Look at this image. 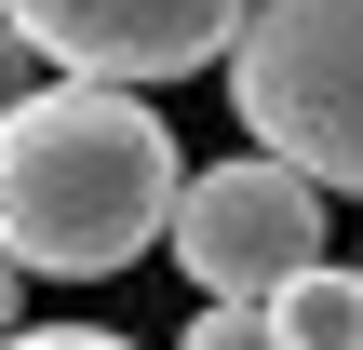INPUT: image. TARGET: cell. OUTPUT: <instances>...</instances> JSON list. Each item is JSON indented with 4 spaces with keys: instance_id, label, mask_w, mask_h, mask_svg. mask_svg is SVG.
<instances>
[{
    "instance_id": "6da1fadb",
    "label": "cell",
    "mask_w": 363,
    "mask_h": 350,
    "mask_svg": "<svg viewBox=\"0 0 363 350\" xmlns=\"http://www.w3.org/2000/svg\"><path fill=\"white\" fill-rule=\"evenodd\" d=\"M175 202H189V162L148 94L54 81L40 108L0 121V256L40 283H94V270L175 243Z\"/></svg>"
},
{
    "instance_id": "7a4b0ae2",
    "label": "cell",
    "mask_w": 363,
    "mask_h": 350,
    "mask_svg": "<svg viewBox=\"0 0 363 350\" xmlns=\"http://www.w3.org/2000/svg\"><path fill=\"white\" fill-rule=\"evenodd\" d=\"M229 108L283 175L363 202V0H256L229 54Z\"/></svg>"
},
{
    "instance_id": "3957f363",
    "label": "cell",
    "mask_w": 363,
    "mask_h": 350,
    "mask_svg": "<svg viewBox=\"0 0 363 350\" xmlns=\"http://www.w3.org/2000/svg\"><path fill=\"white\" fill-rule=\"evenodd\" d=\"M175 270L202 283V310H269L283 283L323 270V189L283 175L269 148L242 162H202L189 202H175Z\"/></svg>"
},
{
    "instance_id": "277c9868",
    "label": "cell",
    "mask_w": 363,
    "mask_h": 350,
    "mask_svg": "<svg viewBox=\"0 0 363 350\" xmlns=\"http://www.w3.org/2000/svg\"><path fill=\"white\" fill-rule=\"evenodd\" d=\"M0 27H13L54 81L148 94V81H202L216 54H242L256 0H0Z\"/></svg>"
},
{
    "instance_id": "5b68a950",
    "label": "cell",
    "mask_w": 363,
    "mask_h": 350,
    "mask_svg": "<svg viewBox=\"0 0 363 350\" xmlns=\"http://www.w3.org/2000/svg\"><path fill=\"white\" fill-rule=\"evenodd\" d=\"M269 337L283 350H363V270L323 256L310 283H283V297H269Z\"/></svg>"
},
{
    "instance_id": "8992f818",
    "label": "cell",
    "mask_w": 363,
    "mask_h": 350,
    "mask_svg": "<svg viewBox=\"0 0 363 350\" xmlns=\"http://www.w3.org/2000/svg\"><path fill=\"white\" fill-rule=\"evenodd\" d=\"M175 350H283V337H269V310H189Z\"/></svg>"
},
{
    "instance_id": "52a82bcc",
    "label": "cell",
    "mask_w": 363,
    "mask_h": 350,
    "mask_svg": "<svg viewBox=\"0 0 363 350\" xmlns=\"http://www.w3.org/2000/svg\"><path fill=\"white\" fill-rule=\"evenodd\" d=\"M40 94H54V67H40V54L0 27V121H13V108H40Z\"/></svg>"
},
{
    "instance_id": "ba28073f",
    "label": "cell",
    "mask_w": 363,
    "mask_h": 350,
    "mask_svg": "<svg viewBox=\"0 0 363 350\" xmlns=\"http://www.w3.org/2000/svg\"><path fill=\"white\" fill-rule=\"evenodd\" d=\"M13 350H135V337H108V324H27Z\"/></svg>"
},
{
    "instance_id": "9c48e42d",
    "label": "cell",
    "mask_w": 363,
    "mask_h": 350,
    "mask_svg": "<svg viewBox=\"0 0 363 350\" xmlns=\"http://www.w3.org/2000/svg\"><path fill=\"white\" fill-rule=\"evenodd\" d=\"M27 337V270H13V256H0V350Z\"/></svg>"
},
{
    "instance_id": "30bf717a",
    "label": "cell",
    "mask_w": 363,
    "mask_h": 350,
    "mask_svg": "<svg viewBox=\"0 0 363 350\" xmlns=\"http://www.w3.org/2000/svg\"><path fill=\"white\" fill-rule=\"evenodd\" d=\"M350 270H363V256H350Z\"/></svg>"
}]
</instances>
